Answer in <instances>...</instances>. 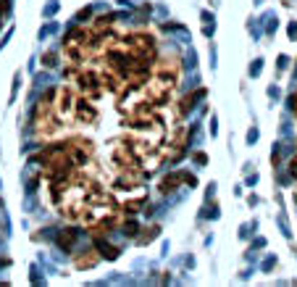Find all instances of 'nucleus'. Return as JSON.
I'll return each instance as SVG.
<instances>
[{
    "instance_id": "16",
    "label": "nucleus",
    "mask_w": 297,
    "mask_h": 287,
    "mask_svg": "<svg viewBox=\"0 0 297 287\" xmlns=\"http://www.w3.org/2000/svg\"><path fill=\"white\" fill-rule=\"evenodd\" d=\"M289 169H292V177L297 179V153H295V158L289 161Z\"/></svg>"
},
{
    "instance_id": "5",
    "label": "nucleus",
    "mask_w": 297,
    "mask_h": 287,
    "mask_svg": "<svg viewBox=\"0 0 297 287\" xmlns=\"http://www.w3.org/2000/svg\"><path fill=\"white\" fill-rule=\"evenodd\" d=\"M98 121H100V108L95 106V100H89L85 95H76L71 124H74V127H95Z\"/></svg>"
},
{
    "instance_id": "7",
    "label": "nucleus",
    "mask_w": 297,
    "mask_h": 287,
    "mask_svg": "<svg viewBox=\"0 0 297 287\" xmlns=\"http://www.w3.org/2000/svg\"><path fill=\"white\" fill-rule=\"evenodd\" d=\"M98 264H100V253H98V248H87V250H82V253H76V256H74V266H76L79 271L95 269Z\"/></svg>"
},
{
    "instance_id": "18",
    "label": "nucleus",
    "mask_w": 297,
    "mask_h": 287,
    "mask_svg": "<svg viewBox=\"0 0 297 287\" xmlns=\"http://www.w3.org/2000/svg\"><path fill=\"white\" fill-rule=\"evenodd\" d=\"M195 161H197V164H208V155H205V153H195Z\"/></svg>"
},
{
    "instance_id": "2",
    "label": "nucleus",
    "mask_w": 297,
    "mask_h": 287,
    "mask_svg": "<svg viewBox=\"0 0 297 287\" xmlns=\"http://www.w3.org/2000/svg\"><path fill=\"white\" fill-rule=\"evenodd\" d=\"M66 124L61 121V116L55 114L53 106V87L45 90L42 97L35 103V111H32V132L40 142H53L66 137Z\"/></svg>"
},
{
    "instance_id": "1",
    "label": "nucleus",
    "mask_w": 297,
    "mask_h": 287,
    "mask_svg": "<svg viewBox=\"0 0 297 287\" xmlns=\"http://www.w3.org/2000/svg\"><path fill=\"white\" fill-rule=\"evenodd\" d=\"M95 142L85 134H66L61 140L45 142L40 153L42 177H66V174L85 169L95 161Z\"/></svg>"
},
{
    "instance_id": "9",
    "label": "nucleus",
    "mask_w": 297,
    "mask_h": 287,
    "mask_svg": "<svg viewBox=\"0 0 297 287\" xmlns=\"http://www.w3.org/2000/svg\"><path fill=\"white\" fill-rule=\"evenodd\" d=\"M95 248H98V253H100V258H108V261H113V258H119V248L111 245L105 237H95Z\"/></svg>"
},
{
    "instance_id": "13",
    "label": "nucleus",
    "mask_w": 297,
    "mask_h": 287,
    "mask_svg": "<svg viewBox=\"0 0 297 287\" xmlns=\"http://www.w3.org/2000/svg\"><path fill=\"white\" fill-rule=\"evenodd\" d=\"M261 63H263V61L258 58V61H253V66H250V77H253V79H255L258 74H261Z\"/></svg>"
},
{
    "instance_id": "19",
    "label": "nucleus",
    "mask_w": 297,
    "mask_h": 287,
    "mask_svg": "<svg viewBox=\"0 0 297 287\" xmlns=\"http://www.w3.org/2000/svg\"><path fill=\"white\" fill-rule=\"evenodd\" d=\"M258 140V129H250V134H247V142H255Z\"/></svg>"
},
{
    "instance_id": "10",
    "label": "nucleus",
    "mask_w": 297,
    "mask_h": 287,
    "mask_svg": "<svg viewBox=\"0 0 297 287\" xmlns=\"http://www.w3.org/2000/svg\"><path fill=\"white\" fill-rule=\"evenodd\" d=\"M74 243H76V232L74 230H63L61 234H58V245H61L63 250H71Z\"/></svg>"
},
{
    "instance_id": "6",
    "label": "nucleus",
    "mask_w": 297,
    "mask_h": 287,
    "mask_svg": "<svg viewBox=\"0 0 297 287\" xmlns=\"http://www.w3.org/2000/svg\"><path fill=\"white\" fill-rule=\"evenodd\" d=\"M182 182H187V185H195V177L192 174H184V172H169L166 177H160V182H158V192L160 195H169V192H174V190H179L182 187Z\"/></svg>"
},
{
    "instance_id": "11",
    "label": "nucleus",
    "mask_w": 297,
    "mask_h": 287,
    "mask_svg": "<svg viewBox=\"0 0 297 287\" xmlns=\"http://www.w3.org/2000/svg\"><path fill=\"white\" fill-rule=\"evenodd\" d=\"M158 232H160V227H147L145 234H140V237H137V243H140V245H147L150 240L158 237Z\"/></svg>"
},
{
    "instance_id": "12",
    "label": "nucleus",
    "mask_w": 297,
    "mask_h": 287,
    "mask_svg": "<svg viewBox=\"0 0 297 287\" xmlns=\"http://www.w3.org/2000/svg\"><path fill=\"white\" fill-rule=\"evenodd\" d=\"M140 227L134 224V221H124V234H129V237H137Z\"/></svg>"
},
{
    "instance_id": "3",
    "label": "nucleus",
    "mask_w": 297,
    "mask_h": 287,
    "mask_svg": "<svg viewBox=\"0 0 297 287\" xmlns=\"http://www.w3.org/2000/svg\"><path fill=\"white\" fill-rule=\"evenodd\" d=\"M119 45L124 50H129L134 58H140V61H145V63H156V58L160 56V50H158V40L150 35V32H145V29H134V32H124V35L119 37Z\"/></svg>"
},
{
    "instance_id": "17",
    "label": "nucleus",
    "mask_w": 297,
    "mask_h": 287,
    "mask_svg": "<svg viewBox=\"0 0 297 287\" xmlns=\"http://www.w3.org/2000/svg\"><path fill=\"white\" fill-rule=\"evenodd\" d=\"M53 61H55V56H53V53H45V66H55Z\"/></svg>"
},
{
    "instance_id": "14",
    "label": "nucleus",
    "mask_w": 297,
    "mask_h": 287,
    "mask_svg": "<svg viewBox=\"0 0 297 287\" xmlns=\"http://www.w3.org/2000/svg\"><path fill=\"white\" fill-rule=\"evenodd\" d=\"M289 108H292V116L297 119V90L292 93V97H289Z\"/></svg>"
},
{
    "instance_id": "4",
    "label": "nucleus",
    "mask_w": 297,
    "mask_h": 287,
    "mask_svg": "<svg viewBox=\"0 0 297 287\" xmlns=\"http://www.w3.org/2000/svg\"><path fill=\"white\" fill-rule=\"evenodd\" d=\"M63 58L69 63L92 61V32H89V27H74L63 37Z\"/></svg>"
},
{
    "instance_id": "15",
    "label": "nucleus",
    "mask_w": 297,
    "mask_h": 287,
    "mask_svg": "<svg viewBox=\"0 0 297 287\" xmlns=\"http://www.w3.org/2000/svg\"><path fill=\"white\" fill-rule=\"evenodd\" d=\"M289 37L297 40V21H289Z\"/></svg>"
},
{
    "instance_id": "8",
    "label": "nucleus",
    "mask_w": 297,
    "mask_h": 287,
    "mask_svg": "<svg viewBox=\"0 0 297 287\" xmlns=\"http://www.w3.org/2000/svg\"><path fill=\"white\" fill-rule=\"evenodd\" d=\"M200 95H205V90H192L190 95H184L182 100L176 103V116H179V119H182V116H187V114H190L192 108H195V106H192V103H195Z\"/></svg>"
}]
</instances>
